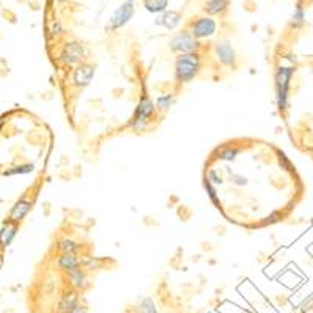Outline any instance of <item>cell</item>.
I'll list each match as a JSON object with an SVG mask.
<instances>
[{
    "label": "cell",
    "mask_w": 313,
    "mask_h": 313,
    "mask_svg": "<svg viewBox=\"0 0 313 313\" xmlns=\"http://www.w3.org/2000/svg\"><path fill=\"white\" fill-rule=\"evenodd\" d=\"M204 66V56L201 52L196 53H183L177 55L174 63V77L177 85H186V83L197 78Z\"/></svg>",
    "instance_id": "6da1fadb"
},
{
    "label": "cell",
    "mask_w": 313,
    "mask_h": 313,
    "mask_svg": "<svg viewBox=\"0 0 313 313\" xmlns=\"http://www.w3.org/2000/svg\"><path fill=\"white\" fill-rule=\"evenodd\" d=\"M157 113V108H155V102H152V99L149 96L143 94L139 97V102L135 108V113H133V118L132 121L129 122V127L136 132V133H141V132H146L149 129V124L151 121L154 119Z\"/></svg>",
    "instance_id": "7a4b0ae2"
},
{
    "label": "cell",
    "mask_w": 313,
    "mask_h": 313,
    "mask_svg": "<svg viewBox=\"0 0 313 313\" xmlns=\"http://www.w3.org/2000/svg\"><path fill=\"white\" fill-rule=\"evenodd\" d=\"M88 52L80 41L77 39H69L61 46V50L58 53V61L65 68H75L81 63L87 61Z\"/></svg>",
    "instance_id": "3957f363"
},
{
    "label": "cell",
    "mask_w": 313,
    "mask_h": 313,
    "mask_svg": "<svg viewBox=\"0 0 313 313\" xmlns=\"http://www.w3.org/2000/svg\"><path fill=\"white\" fill-rule=\"evenodd\" d=\"M186 30L190 32V35L193 38H196L197 41H202V39H210L212 36L216 35V30H218V22L212 17V16H199V17H194L191 19L190 22H188V27Z\"/></svg>",
    "instance_id": "277c9868"
},
{
    "label": "cell",
    "mask_w": 313,
    "mask_h": 313,
    "mask_svg": "<svg viewBox=\"0 0 313 313\" xmlns=\"http://www.w3.org/2000/svg\"><path fill=\"white\" fill-rule=\"evenodd\" d=\"M169 49L177 53V55H183V53H196L202 50V44L201 41H197L196 38H193L188 30L179 32L176 33L171 39H169Z\"/></svg>",
    "instance_id": "5b68a950"
},
{
    "label": "cell",
    "mask_w": 313,
    "mask_h": 313,
    "mask_svg": "<svg viewBox=\"0 0 313 313\" xmlns=\"http://www.w3.org/2000/svg\"><path fill=\"white\" fill-rule=\"evenodd\" d=\"M293 69L291 68H279L276 71V102L277 108L283 111L288 105V90H290V80L293 77Z\"/></svg>",
    "instance_id": "8992f818"
},
{
    "label": "cell",
    "mask_w": 313,
    "mask_h": 313,
    "mask_svg": "<svg viewBox=\"0 0 313 313\" xmlns=\"http://www.w3.org/2000/svg\"><path fill=\"white\" fill-rule=\"evenodd\" d=\"M215 56L219 61V65L235 69L237 68V52L229 39H219L215 43Z\"/></svg>",
    "instance_id": "52a82bcc"
},
{
    "label": "cell",
    "mask_w": 313,
    "mask_h": 313,
    "mask_svg": "<svg viewBox=\"0 0 313 313\" xmlns=\"http://www.w3.org/2000/svg\"><path fill=\"white\" fill-rule=\"evenodd\" d=\"M96 75V68L91 65V63L85 61L81 63V65L75 66L72 69V74H71V83L75 90H83L91 85V81Z\"/></svg>",
    "instance_id": "ba28073f"
},
{
    "label": "cell",
    "mask_w": 313,
    "mask_h": 313,
    "mask_svg": "<svg viewBox=\"0 0 313 313\" xmlns=\"http://www.w3.org/2000/svg\"><path fill=\"white\" fill-rule=\"evenodd\" d=\"M135 14V4L133 2H124L119 8L115 10L110 19V29L111 30H119L124 25L129 24V20Z\"/></svg>",
    "instance_id": "9c48e42d"
},
{
    "label": "cell",
    "mask_w": 313,
    "mask_h": 313,
    "mask_svg": "<svg viewBox=\"0 0 313 313\" xmlns=\"http://www.w3.org/2000/svg\"><path fill=\"white\" fill-rule=\"evenodd\" d=\"M66 279L69 282V285L72 287V290L75 291H85L90 288L91 282H90V276L85 269H83L81 266L75 271H72V273H68L66 274Z\"/></svg>",
    "instance_id": "30bf717a"
},
{
    "label": "cell",
    "mask_w": 313,
    "mask_h": 313,
    "mask_svg": "<svg viewBox=\"0 0 313 313\" xmlns=\"http://www.w3.org/2000/svg\"><path fill=\"white\" fill-rule=\"evenodd\" d=\"M32 207H33V201L27 199V197H20L19 201H16V204L11 207V210H10V216L8 219L13 221V222H19L22 221L29 212L32 210Z\"/></svg>",
    "instance_id": "8fae6325"
},
{
    "label": "cell",
    "mask_w": 313,
    "mask_h": 313,
    "mask_svg": "<svg viewBox=\"0 0 313 313\" xmlns=\"http://www.w3.org/2000/svg\"><path fill=\"white\" fill-rule=\"evenodd\" d=\"M78 305V291L68 290L61 295L56 304V313H71Z\"/></svg>",
    "instance_id": "7c38bea8"
},
{
    "label": "cell",
    "mask_w": 313,
    "mask_h": 313,
    "mask_svg": "<svg viewBox=\"0 0 313 313\" xmlns=\"http://www.w3.org/2000/svg\"><path fill=\"white\" fill-rule=\"evenodd\" d=\"M56 268L61 271V273H72V271L78 269L81 265H80V255L77 254H60L56 257Z\"/></svg>",
    "instance_id": "4fadbf2b"
},
{
    "label": "cell",
    "mask_w": 313,
    "mask_h": 313,
    "mask_svg": "<svg viewBox=\"0 0 313 313\" xmlns=\"http://www.w3.org/2000/svg\"><path fill=\"white\" fill-rule=\"evenodd\" d=\"M19 225H20L19 222H13L10 219L4 222L2 229H0V249H7L13 243L19 231Z\"/></svg>",
    "instance_id": "5bb4252c"
},
{
    "label": "cell",
    "mask_w": 313,
    "mask_h": 313,
    "mask_svg": "<svg viewBox=\"0 0 313 313\" xmlns=\"http://www.w3.org/2000/svg\"><path fill=\"white\" fill-rule=\"evenodd\" d=\"M180 20H182V14L179 11L166 10L164 13L160 14L158 20H155V24L163 25L164 29H168V30H176L180 25Z\"/></svg>",
    "instance_id": "9a60e30c"
},
{
    "label": "cell",
    "mask_w": 313,
    "mask_h": 313,
    "mask_svg": "<svg viewBox=\"0 0 313 313\" xmlns=\"http://www.w3.org/2000/svg\"><path fill=\"white\" fill-rule=\"evenodd\" d=\"M83 246L75 241L74 238H69V237H65V238H60L56 241V250L60 254H77L80 252V249Z\"/></svg>",
    "instance_id": "2e32d148"
},
{
    "label": "cell",
    "mask_w": 313,
    "mask_h": 313,
    "mask_svg": "<svg viewBox=\"0 0 313 313\" xmlns=\"http://www.w3.org/2000/svg\"><path fill=\"white\" fill-rule=\"evenodd\" d=\"M229 8V0H205L204 2V11L207 16H218L224 14Z\"/></svg>",
    "instance_id": "e0dca14e"
},
{
    "label": "cell",
    "mask_w": 313,
    "mask_h": 313,
    "mask_svg": "<svg viewBox=\"0 0 313 313\" xmlns=\"http://www.w3.org/2000/svg\"><path fill=\"white\" fill-rule=\"evenodd\" d=\"M241 149L237 148V146H222L221 149L216 151V158L222 160V161H235L237 157L240 155Z\"/></svg>",
    "instance_id": "ac0fdd59"
},
{
    "label": "cell",
    "mask_w": 313,
    "mask_h": 313,
    "mask_svg": "<svg viewBox=\"0 0 313 313\" xmlns=\"http://www.w3.org/2000/svg\"><path fill=\"white\" fill-rule=\"evenodd\" d=\"M143 5L152 14H161L168 10L169 0H143Z\"/></svg>",
    "instance_id": "d6986e66"
},
{
    "label": "cell",
    "mask_w": 313,
    "mask_h": 313,
    "mask_svg": "<svg viewBox=\"0 0 313 313\" xmlns=\"http://www.w3.org/2000/svg\"><path fill=\"white\" fill-rule=\"evenodd\" d=\"M103 262L102 259L99 257H93V255H80V265L81 268L87 271V273H90V271H97L103 266Z\"/></svg>",
    "instance_id": "ffe728a7"
},
{
    "label": "cell",
    "mask_w": 313,
    "mask_h": 313,
    "mask_svg": "<svg viewBox=\"0 0 313 313\" xmlns=\"http://www.w3.org/2000/svg\"><path fill=\"white\" fill-rule=\"evenodd\" d=\"M173 103H174V93H166V94H161L157 97L155 108H157V111L164 113L173 107Z\"/></svg>",
    "instance_id": "44dd1931"
},
{
    "label": "cell",
    "mask_w": 313,
    "mask_h": 313,
    "mask_svg": "<svg viewBox=\"0 0 313 313\" xmlns=\"http://www.w3.org/2000/svg\"><path fill=\"white\" fill-rule=\"evenodd\" d=\"M35 171V164L33 163H22L13 166V168H8L7 171H4V176H16V174H30Z\"/></svg>",
    "instance_id": "7402d4cb"
},
{
    "label": "cell",
    "mask_w": 313,
    "mask_h": 313,
    "mask_svg": "<svg viewBox=\"0 0 313 313\" xmlns=\"http://www.w3.org/2000/svg\"><path fill=\"white\" fill-rule=\"evenodd\" d=\"M204 188H205V191H207L208 197H210V201L215 204V207L221 210V201H219V196H218L216 188H215V185H213L210 180H208L207 177H204Z\"/></svg>",
    "instance_id": "603a6c76"
},
{
    "label": "cell",
    "mask_w": 313,
    "mask_h": 313,
    "mask_svg": "<svg viewBox=\"0 0 313 313\" xmlns=\"http://www.w3.org/2000/svg\"><path fill=\"white\" fill-rule=\"evenodd\" d=\"M136 313H158V310H157V305H155L154 299L144 298L136 305Z\"/></svg>",
    "instance_id": "cb8c5ba5"
},
{
    "label": "cell",
    "mask_w": 313,
    "mask_h": 313,
    "mask_svg": "<svg viewBox=\"0 0 313 313\" xmlns=\"http://www.w3.org/2000/svg\"><path fill=\"white\" fill-rule=\"evenodd\" d=\"M229 180H231V183H234L235 186H246L249 183L244 176L235 174V173H229Z\"/></svg>",
    "instance_id": "d4e9b609"
},
{
    "label": "cell",
    "mask_w": 313,
    "mask_h": 313,
    "mask_svg": "<svg viewBox=\"0 0 313 313\" xmlns=\"http://www.w3.org/2000/svg\"><path fill=\"white\" fill-rule=\"evenodd\" d=\"M207 179L210 180L215 186L216 185H222L224 183V179H222V176L216 171V169H208V174H207Z\"/></svg>",
    "instance_id": "484cf974"
},
{
    "label": "cell",
    "mask_w": 313,
    "mask_h": 313,
    "mask_svg": "<svg viewBox=\"0 0 313 313\" xmlns=\"http://www.w3.org/2000/svg\"><path fill=\"white\" fill-rule=\"evenodd\" d=\"M49 32H50V38H58L65 30H63V25H61L60 20H53V22L50 24Z\"/></svg>",
    "instance_id": "4316f807"
},
{
    "label": "cell",
    "mask_w": 313,
    "mask_h": 313,
    "mask_svg": "<svg viewBox=\"0 0 313 313\" xmlns=\"http://www.w3.org/2000/svg\"><path fill=\"white\" fill-rule=\"evenodd\" d=\"M302 22H304V11H302L301 7H298L296 11H295V14H293V17H291V25L298 27V25H301Z\"/></svg>",
    "instance_id": "83f0119b"
},
{
    "label": "cell",
    "mask_w": 313,
    "mask_h": 313,
    "mask_svg": "<svg viewBox=\"0 0 313 313\" xmlns=\"http://www.w3.org/2000/svg\"><path fill=\"white\" fill-rule=\"evenodd\" d=\"M279 219H282V213H280V212H273L269 216L265 218L263 225H266V224H274V222H277Z\"/></svg>",
    "instance_id": "f1b7e54d"
},
{
    "label": "cell",
    "mask_w": 313,
    "mask_h": 313,
    "mask_svg": "<svg viewBox=\"0 0 313 313\" xmlns=\"http://www.w3.org/2000/svg\"><path fill=\"white\" fill-rule=\"evenodd\" d=\"M71 313H88V311H87V307H85V305H80V304H78Z\"/></svg>",
    "instance_id": "f546056e"
},
{
    "label": "cell",
    "mask_w": 313,
    "mask_h": 313,
    "mask_svg": "<svg viewBox=\"0 0 313 313\" xmlns=\"http://www.w3.org/2000/svg\"><path fill=\"white\" fill-rule=\"evenodd\" d=\"M2 127H4V119H0V130H2Z\"/></svg>",
    "instance_id": "4dcf8cb0"
},
{
    "label": "cell",
    "mask_w": 313,
    "mask_h": 313,
    "mask_svg": "<svg viewBox=\"0 0 313 313\" xmlns=\"http://www.w3.org/2000/svg\"><path fill=\"white\" fill-rule=\"evenodd\" d=\"M124 2H133V0H124Z\"/></svg>",
    "instance_id": "1f68e13d"
},
{
    "label": "cell",
    "mask_w": 313,
    "mask_h": 313,
    "mask_svg": "<svg viewBox=\"0 0 313 313\" xmlns=\"http://www.w3.org/2000/svg\"><path fill=\"white\" fill-rule=\"evenodd\" d=\"M60 2H66V0H60Z\"/></svg>",
    "instance_id": "d6a6232c"
}]
</instances>
